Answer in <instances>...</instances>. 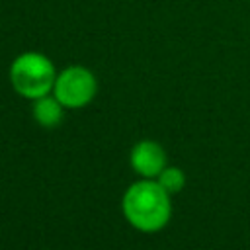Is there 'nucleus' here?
Instances as JSON below:
<instances>
[{
	"mask_svg": "<svg viewBox=\"0 0 250 250\" xmlns=\"http://www.w3.org/2000/svg\"><path fill=\"white\" fill-rule=\"evenodd\" d=\"M64 105L51 94L47 96H41L37 100H33V105H31V115H33V121L45 129H55L61 125L62 117H64Z\"/></svg>",
	"mask_w": 250,
	"mask_h": 250,
	"instance_id": "5",
	"label": "nucleus"
},
{
	"mask_svg": "<svg viewBox=\"0 0 250 250\" xmlns=\"http://www.w3.org/2000/svg\"><path fill=\"white\" fill-rule=\"evenodd\" d=\"M156 182L170 193H180L184 188H186V174L182 168L178 166H166L158 176H156Z\"/></svg>",
	"mask_w": 250,
	"mask_h": 250,
	"instance_id": "6",
	"label": "nucleus"
},
{
	"mask_svg": "<svg viewBox=\"0 0 250 250\" xmlns=\"http://www.w3.org/2000/svg\"><path fill=\"white\" fill-rule=\"evenodd\" d=\"M98 94V80L96 74L82 66V64H70L57 72L53 96L66 107V109H82Z\"/></svg>",
	"mask_w": 250,
	"mask_h": 250,
	"instance_id": "3",
	"label": "nucleus"
},
{
	"mask_svg": "<svg viewBox=\"0 0 250 250\" xmlns=\"http://www.w3.org/2000/svg\"><path fill=\"white\" fill-rule=\"evenodd\" d=\"M129 162L131 168L146 180H156V176L168 166L164 146L150 139H143L131 148Z\"/></svg>",
	"mask_w": 250,
	"mask_h": 250,
	"instance_id": "4",
	"label": "nucleus"
},
{
	"mask_svg": "<svg viewBox=\"0 0 250 250\" xmlns=\"http://www.w3.org/2000/svg\"><path fill=\"white\" fill-rule=\"evenodd\" d=\"M55 62L39 51H23L10 62V84L14 92L25 100H37L53 92L57 78Z\"/></svg>",
	"mask_w": 250,
	"mask_h": 250,
	"instance_id": "2",
	"label": "nucleus"
},
{
	"mask_svg": "<svg viewBox=\"0 0 250 250\" xmlns=\"http://www.w3.org/2000/svg\"><path fill=\"white\" fill-rule=\"evenodd\" d=\"M170 197L172 195L156 180L141 178L133 182L121 197L123 217L133 229L141 232H158L172 217Z\"/></svg>",
	"mask_w": 250,
	"mask_h": 250,
	"instance_id": "1",
	"label": "nucleus"
}]
</instances>
